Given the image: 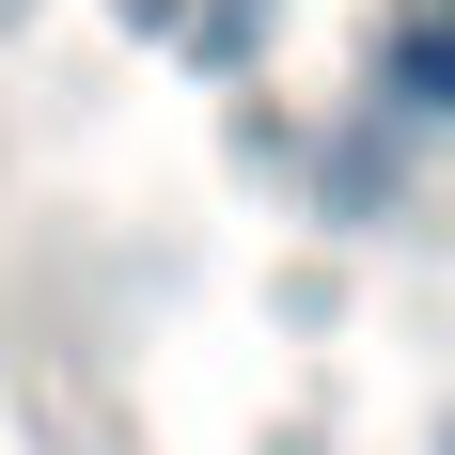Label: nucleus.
<instances>
[{"label":"nucleus","mask_w":455,"mask_h":455,"mask_svg":"<svg viewBox=\"0 0 455 455\" xmlns=\"http://www.w3.org/2000/svg\"><path fill=\"white\" fill-rule=\"evenodd\" d=\"M409 94H424V110H455V0L409 32Z\"/></svg>","instance_id":"obj_1"},{"label":"nucleus","mask_w":455,"mask_h":455,"mask_svg":"<svg viewBox=\"0 0 455 455\" xmlns=\"http://www.w3.org/2000/svg\"><path fill=\"white\" fill-rule=\"evenodd\" d=\"M0 16H16V0H0Z\"/></svg>","instance_id":"obj_2"}]
</instances>
